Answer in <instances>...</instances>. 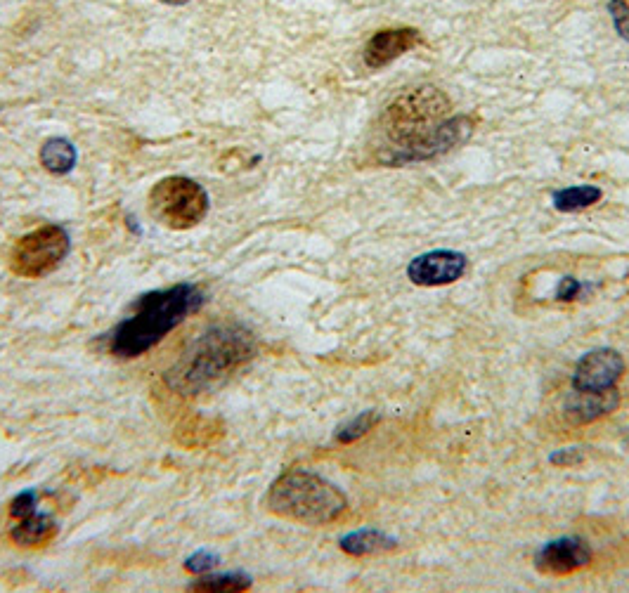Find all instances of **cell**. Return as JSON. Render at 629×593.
<instances>
[{
  "label": "cell",
  "instance_id": "6da1fadb",
  "mask_svg": "<svg viewBox=\"0 0 629 593\" xmlns=\"http://www.w3.org/2000/svg\"><path fill=\"white\" fill-rule=\"evenodd\" d=\"M256 353V336L249 329L242 324H216L185 345L164 371V383L180 397L213 393Z\"/></svg>",
  "mask_w": 629,
  "mask_h": 593
},
{
  "label": "cell",
  "instance_id": "7a4b0ae2",
  "mask_svg": "<svg viewBox=\"0 0 629 593\" xmlns=\"http://www.w3.org/2000/svg\"><path fill=\"white\" fill-rule=\"evenodd\" d=\"M204 303L206 293L199 284L183 282L168 289L147 291L133 303L131 317L121 319L100 341L109 355L119 360H135L157 348L187 317L197 315Z\"/></svg>",
  "mask_w": 629,
  "mask_h": 593
},
{
  "label": "cell",
  "instance_id": "3957f363",
  "mask_svg": "<svg viewBox=\"0 0 629 593\" xmlns=\"http://www.w3.org/2000/svg\"><path fill=\"white\" fill-rule=\"evenodd\" d=\"M268 511L301 525H332L348 511V499L334 482L313 471L282 473L268 492Z\"/></svg>",
  "mask_w": 629,
  "mask_h": 593
},
{
  "label": "cell",
  "instance_id": "277c9868",
  "mask_svg": "<svg viewBox=\"0 0 629 593\" xmlns=\"http://www.w3.org/2000/svg\"><path fill=\"white\" fill-rule=\"evenodd\" d=\"M450 112L452 104L443 90L419 86L388 104L381 114V133L395 147L393 152L410 149L443 126L450 119Z\"/></svg>",
  "mask_w": 629,
  "mask_h": 593
},
{
  "label": "cell",
  "instance_id": "5b68a950",
  "mask_svg": "<svg viewBox=\"0 0 629 593\" xmlns=\"http://www.w3.org/2000/svg\"><path fill=\"white\" fill-rule=\"evenodd\" d=\"M149 213L171 230L197 227L209 213V194L192 178L171 175L159 180L149 192Z\"/></svg>",
  "mask_w": 629,
  "mask_h": 593
},
{
  "label": "cell",
  "instance_id": "8992f818",
  "mask_svg": "<svg viewBox=\"0 0 629 593\" xmlns=\"http://www.w3.org/2000/svg\"><path fill=\"white\" fill-rule=\"evenodd\" d=\"M71 246L69 232L60 225H43L17 239L10 253V270L17 277L41 279L67 258Z\"/></svg>",
  "mask_w": 629,
  "mask_h": 593
},
{
  "label": "cell",
  "instance_id": "52a82bcc",
  "mask_svg": "<svg viewBox=\"0 0 629 593\" xmlns=\"http://www.w3.org/2000/svg\"><path fill=\"white\" fill-rule=\"evenodd\" d=\"M473 128H476V121L473 116H450L443 126L438 130H433L426 140L417 142V145L410 149H400V152H388L386 156H381V164L386 166H405V164H417V161H429L436 159V156L450 152L457 145H462L471 138Z\"/></svg>",
  "mask_w": 629,
  "mask_h": 593
},
{
  "label": "cell",
  "instance_id": "ba28073f",
  "mask_svg": "<svg viewBox=\"0 0 629 593\" xmlns=\"http://www.w3.org/2000/svg\"><path fill=\"white\" fill-rule=\"evenodd\" d=\"M466 260L464 253L459 251H431L424 256L414 258L407 267V277L417 286H447L464 277Z\"/></svg>",
  "mask_w": 629,
  "mask_h": 593
},
{
  "label": "cell",
  "instance_id": "9c48e42d",
  "mask_svg": "<svg viewBox=\"0 0 629 593\" xmlns=\"http://www.w3.org/2000/svg\"><path fill=\"white\" fill-rule=\"evenodd\" d=\"M625 374V360L618 350L599 348L592 350L577 362L573 371V390H606L615 388Z\"/></svg>",
  "mask_w": 629,
  "mask_h": 593
},
{
  "label": "cell",
  "instance_id": "30bf717a",
  "mask_svg": "<svg viewBox=\"0 0 629 593\" xmlns=\"http://www.w3.org/2000/svg\"><path fill=\"white\" fill-rule=\"evenodd\" d=\"M589 563H592V549L580 537L556 539V542L542 546L535 556V568L547 575H570Z\"/></svg>",
  "mask_w": 629,
  "mask_h": 593
},
{
  "label": "cell",
  "instance_id": "8fae6325",
  "mask_svg": "<svg viewBox=\"0 0 629 593\" xmlns=\"http://www.w3.org/2000/svg\"><path fill=\"white\" fill-rule=\"evenodd\" d=\"M419 43L421 34L417 29H412V26L376 31L365 48V64L369 69H381L398 60L405 52L417 48Z\"/></svg>",
  "mask_w": 629,
  "mask_h": 593
},
{
  "label": "cell",
  "instance_id": "7c38bea8",
  "mask_svg": "<svg viewBox=\"0 0 629 593\" xmlns=\"http://www.w3.org/2000/svg\"><path fill=\"white\" fill-rule=\"evenodd\" d=\"M620 407V393L615 388L606 390H575L563 404V416L573 426H585L601 416L613 414Z\"/></svg>",
  "mask_w": 629,
  "mask_h": 593
},
{
  "label": "cell",
  "instance_id": "4fadbf2b",
  "mask_svg": "<svg viewBox=\"0 0 629 593\" xmlns=\"http://www.w3.org/2000/svg\"><path fill=\"white\" fill-rule=\"evenodd\" d=\"M339 546L343 553H348V556L362 558V556H374V553L395 551L398 549V539L381 530H372V527H367V530H355V532L343 534V537L339 539Z\"/></svg>",
  "mask_w": 629,
  "mask_h": 593
},
{
  "label": "cell",
  "instance_id": "5bb4252c",
  "mask_svg": "<svg viewBox=\"0 0 629 593\" xmlns=\"http://www.w3.org/2000/svg\"><path fill=\"white\" fill-rule=\"evenodd\" d=\"M55 534L57 523L48 513H31L27 518H19V525L10 532V537L22 549H38L53 542Z\"/></svg>",
  "mask_w": 629,
  "mask_h": 593
},
{
  "label": "cell",
  "instance_id": "9a60e30c",
  "mask_svg": "<svg viewBox=\"0 0 629 593\" xmlns=\"http://www.w3.org/2000/svg\"><path fill=\"white\" fill-rule=\"evenodd\" d=\"M41 166L53 175H67L76 166V147L67 138H48L41 147Z\"/></svg>",
  "mask_w": 629,
  "mask_h": 593
},
{
  "label": "cell",
  "instance_id": "2e32d148",
  "mask_svg": "<svg viewBox=\"0 0 629 593\" xmlns=\"http://www.w3.org/2000/svg\"><path fill=\"white\" fill-rule=\"evenodd\" d=\"M254 579L242 570L223 572V575H204L197 582L187 586L190 591H206V593H230V591H246L251 589Z\"/></svg>",
  "mask_w": 629,
  "mask_h": 593
},
{
  "label": "cell",
  "instance_id": "e0dca14e",
  "mask_svg": "<svg viewBox=\"0 0 629 593\" xmlns=\"http://www.w3.org/2000/svg\"><path fill=\"white\" fill-rule=\"evenodd\" d=\"M603 192L599 187L580 185V187H566V190L554 192V208L561 213L585 211V208L599 204Z\"/></svg>",
  "mask_w": 629,
  "mask_h": 593
},
{
  "label": "cell",
  "instance_id": "ac0fdd59",
  "mask_svg": "<svg viewBox=\"0 0 629 593\" xmlns=\"http://www.w3.org/2000/svg\"><path fill=\"white\" fill-rule=\"evenodd\" d=\"M223 433V426L220 421H206V419H194L183 428H178V440L183 442L185 447H197V445H209L211 440L220 438Z\"/></svg>",
  "mask_w": 629,
  "mask_h": 593
},
{
  "label": "cell",
  "instance_id": "d6986e66",
  "mask_svg": "<svg viewBox=\"0 0 629 593\" xmlns=\"http://www.w3.org/2000/svg\"><path fill=\"white\" fill-rule=\"evenodd\" d=\"M381 421V416L376 412H365V414H358L355 419H350L343 423L341 428H336L334 438L336 442H341V445H350V442L360 440L362 435H367L369 430H372L376 423Z\"/></svg>",
  "mask_w": 629,
  "mask_h": 593
},
{
  "label": "cell",
  "instance_id": "ffe728a7",
  "mask_svg": "<svg viewBox=\"0 0 629 593\" xmlns=\"http://www.w3.org/2000/svg\"><path fill=\"white\" fill-rule=\"evenodd\" d=\"M218 563H220L218 553H213L209 549H199L185 560V570L194 572V575H206V572H209L211 568H216Z\"/></svg>",
  "mask_w": 629,
  "mask_h": 593
},
{
  "label": "cell",
  "instance_id": "44dd1931",
  "mask_svg": "<svg viewBox=\"0 0 629 593\" xmlns=\"http://www.w3.org/2000/svg\"><path fill=\"white\" fill-rule=\"evenodd\" d=\"M608 12H611V17H613L615 31H618V34L629 43V3L627 0H611V3H608Z\"/></svg>",
  "mask_w": 629,
  "mask_h": 593
},
{
  "label": "cell",
  "instance_id": "7402d4cb",
  "mask_svg": "<svg viewBox=\"0 0 629 593\" xmlns=\"http://www.w3.org/2000/svg\"><path fill=\"white\" fill-rule=\"evenodd\" d=\"M38 506V494L34 490H27L22 494H17L10 504V516L12 518H27L31 513H36Z\"/></svg>",
  "mask_w": 629,
  "mask_h": 593
},
{
  "label": "cell",
  "instance_id": "603a6c76",
  "mask_svg": "<svg viewBox=\"0 0 629 593\" xmlns=\"http://www.w3.org/2000/svg\"><path fill=\"white\" fill-rule=\"evenodd\" d=\"M589 449L585 447H568V449H559V452L551 454V464L554 466H561V468H570V466H577L582 464V461L587 459Z\"/></svg>",
  "mask_w": 629,
  "mask_h": 593
},
{
  "label": "cell",
  "instance_id": "cb8c5ba5",
  "mask_svg": "<svg viewBox=\"0 0 629 593\" xmlns=\"http://www.w3.org/2000/svg\"><path fill=\"white\" fill-rule=\"evenodd\" d=\"M580 293H582V284L577 282V279L566 277L561 282L559 291H556V298H559V301H563V303H573V301H577V298H580Z\"/></svg>",
  "mask_w": 629,
  "mask_h": 593
},
{
  "label": "cell",
  "instance_id": "d4e9b609",
  "mask_svg": "<svg viewBox=\"0 0 629 593\" xmlns=\"http://www.w3.org/2000/svg\"><path fill=\"white\" fill-rule=\"evenodd\" d=\"M159 3H166V5H185V3H190V0H159Z\"/></svg>",
  "mask_w": 629,
  "mask_h": 593
}]
</instances>
